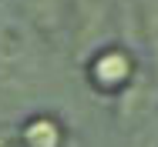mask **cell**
Wrapping results in <instances>:
<instances>
[{
	"label": "cell",
	"instance_id": "6da1fadb",
	"mask_svg": "<svg viewBox=\"0 0 158 147\" xmlns=\"http://www.w3.org/2000/svg\"><path fill=\"white\" fill-rule=\"evenodd\" d=\"M91 80L101 90H118L131 80V57L118 47H108L91 60Z\"/></svg>",
	"mask_w": 158,
	"mask_h": 147
},
{
	"label": "cell",
	"instance_id": "7a4b0ae2",
	"mask_svg": "<svg viewBox=\"0 0 158 147\" xmlns=\"http://www.w3.org/2000/svg\"><path fill=\"white\" fill-rule=\"evenodd\" d=\"M24 141L27 147H61V124H54L51 117H37L27 124Z\"/></svg>",
	"mask_w": 158,
	"mask_h": 147
},
{
	"label": "cell",
	"instance_id": "3957f363",
	"mask_svg": "<svg viewBox=\"0 0 158 147\" xmlns=\"http://www.w3.org/2000/svg\"><path fill=\"white\" fill-rule=\"evenodd\" d=\"M77 3V24H81V30H84V37H94L98 30H101V17H104V7H108V0H74Z\"/></svg>",
	"mask_w": 158,
	"mask_h": 147
},
{
	"label": "cell",
	"instance_id": "277c9868",
	"mask_svg": "<svg viewBox=\"0 0 158 147\" xmlns=\"http://www.w3.org/2000/svg\"><path fill=\"white\" fill-rule=\"evenodd\" d=\"M61 3L64 0H27V10L34 14V24H40L44 30H54L61 20Z\"/></svg>",
	"mask_w": 158,
	"mask_h": 147
},
{
	"label": "cell",
	"instance_id": "5b68a950",
	"mask_svg": "<svg viewBox=\"0 0 158 147\" xmlns=\"http://www.w3.org/2000/svg\"><path fill=\"white\" fill-rule=\"evenodd\" d=\"M145 33H148V50H152V64H155V77H158V0L145 14Z\"/></svg>",
	"mask_w": 158,
	"mask_h": 147
},
{
	"label": "cell",
	"instance_id": "8992f818",
	"mask_svg": "<svg viewBox=\"0 0 158 147\" xmlns=\"http://www.w3.org/2000/svg\"><path fill=\"white\" fill-rule=\"evenodd\" d=\"M0 147H14V144H10V141H0Z\"/></svg>",
	"mask_w": 158,
	"mask_h": 147
}]
</instances>
